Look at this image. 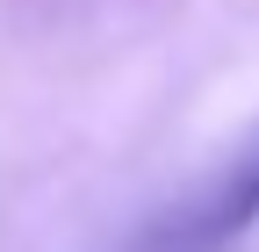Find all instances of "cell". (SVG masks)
Listing matches in <instances>:
<instances>
[{
    "label": "cell",
    "mask_w": 259,
    "mask_h": 252,
    "mask_svg": "<svg viewBox=\"0 0 259 252\" xmlns=\"http://www.w3.org/2000/svg\"><path fill=\"white\" fill-rule=\"evenodd\" d=\"M259 224V122L245 130V144L223 159V180L209 187L202 209V238H245Z\"/></svg>",
    "instance_id": "cell-1"
}]
</instances>
